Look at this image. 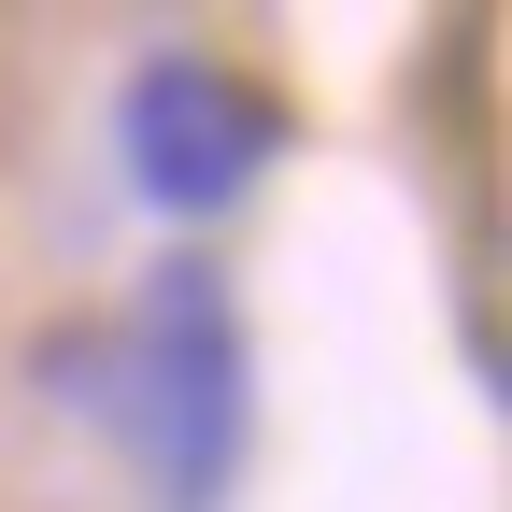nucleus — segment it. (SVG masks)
<instances>
[{
  "label": "nucleus",
  "mask_w": 512,
  "mask_h": 512,
  "mask_svg": "<svg viewBox=\"0 0 512 512\" xmlns=\"http://www.w3.org/2000/svg\"><path fill=\"white\" fill-rule=\"evenodd\" d=\"M128 143H143V185L157 200H228L242 185V100L200 86V72H143V100H128Z\"/></svg>",
  "instance_id": "f257e3e1"
}]
</instances>
